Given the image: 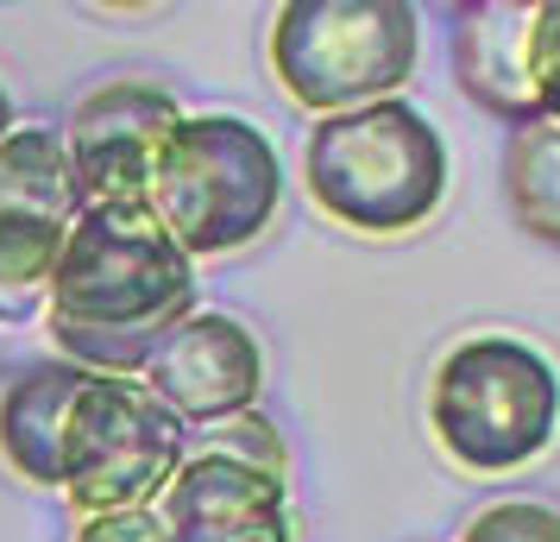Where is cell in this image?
Wrapping results in <instances>:
<instances>
[{"instance_id": "obj_1", "label": "cell", "mask_w": 560, "mask_h": 542, "mask_svg": "<svg viewBox=\"0 0 560 542\" xmlns=\"http://www.w3.org/2000/svg\"><path fill=\"white\" fill-rule=\"evenodd\" d=\"M183 315H196V258L152 208H82L45 297L57 354L82 372L139 379Z\"/></svg>"}, {"instance_id": "obj_2", "label": "cell", "mask_w": 560, "mask_h": 542, "mask_svg": "<svg viewBox=\"0 0 560 542\" xmlns=\"http://www.w3.org/2000/svg\"><path fill=\"white\" fill-rule=\"evenodd\" d=\"M308 203L353 233H409L447 196V146L422 107L372 102L308 127Z\"/></svg>"}, {"instance_id": "obj_3", "label": "cell", "mask_w": 560, "mask_h": 542, "mask_svg": "<svg viewBox=\"0 0 560 542\" xmlns=\"http://www.w3.org/2000/svg\"><path fill=\"white\" fill-rule=\"evenodd\" d=\"M283 203L278 146L240 114H183L158 146L145 208L189 258L240 253Z\"/></svg>"}, {"instance_id": "obj_4", "label": "cell", "mask_w": 560, "mask_h": 542, "mask_svg": "<svg viewBox=\"0 0 560 542\" xmlns=\"http://www.w3.org/2000/svg\"><path fill=\"white\" fill-rule=\"evenodd\" d=\"M429 429L441 454L479 480L516 473L560 436V372L516 335L459 341L429 379Z\"/></svg>"}, {"instance_id": "obj_5", "label": "cell", "mask_w": 560, "mask_h": 542, "mask_svg": "<svg viewBox=\"0 0 560 542\" xmlns=\"http://www.w3.org/2000/svg\"><path fill=\"white\" fill-rule=\"evenodd\" d=\"M416 45L404 0H290L271 13V77L322 120L390 102L416 70Z\"/></svg>"}, {"instance_id": "obj_6", "label": "cell", "mask_w": 560, "mask_h": 542, "mask_svg": "<svg viewBox=\"0 0 560 542\" xmlns=\"http://www.w3.org/2000/svg\"><path fill=\"white\" fill-rule=\"evenodd\" d=\"M183 466V423L139 379L89 372L70 404L57 486L82 517L145 511Z\"/></svg>"}, {"instance_id": "obj_7", "label": "cell", "mask_w": 560, "mask_h": 542, "mask_svg": "<svg viewBox=\"0 0 560 542\" xmlns=\"http://www.w3.org/2000/svg\"><path fill=\"white\" fill-rule=\"evenodd\" d=\"M183 107L171 89L145 77H114L89 89L70 114V164H77L82 203L95 208H145V183H152L158 146L177 132Z\"/></svg>"}, {"instance_id": "obj_8", "label": "cell", "mask_w": 560, "mask_h": 542, "mask_svg": "<svg viewBox=\"0 0 560 542\" xmlns=\"http://www.w3.org/2000/svg\"><path fill=\"white\" fill-rule=\"evenodd\" d=\"M139 385L152 391L183 429H214L228 416L258 411L265 391V347L246 322H233L221 310L183 315L171 335L158 341V354L145 360Z\"/></svg>"}, {"instance_id": "obj_9", "label": "cell", "mask_w": 560, "mask_h": 542, "mask_svg": "<svg viewBox=\"0 0 560 542\" xmlns=\"http://www.w3.org/2000/svg\"><path fill=\"white\" fill-rule=\"evenodd\" d=\"M164 530L171 542H290V492L278 473L228 454H183L177 480L164 486Z\"/></svg>"}, {"instance_id": "obj_10", "label": "cell", "mask_w": 560, "mask_h": 542, "mask_svg": "<svg viewBox=\"0 0 560 542\" xmlns=\"http://www.w3.org/2000/svg\"><path fill=\"white\" fill-rule=\"evenodd\" d=\"M529 38H535V7H516V0H479V7L454 13L459 89L510 127L541 120L529 82Z\"/></svg>"}, {"instance_id": "obj_11", "label": "cell", "mask_w": 560, "mask_h": 542, "mask_svg": "<svg viewBox=\"0 0 560 542\" xmlns=\"http://www.w3.org/2000/svg\"><path fill=\"white\" fill-rule=\"evenodd\" d=\"M82 379H89L82 366L51 360L20 372L0 391V454L32 486H57V454H63V429H70V404H77Z\"/></svg>"}, {"instance_id": "obj_12", "label": "cell", "mask_w": 560, "mask_h": 542, "mask_svg": "<svg viewBox=\"0 0 560 542\" xmlns=\"http://www.w3.org/2000/svg\"><path fill=\"white\" fill-rule=\"evenodd\" d=\"M0 208H13V215H51L63 228H77L89 203H82V183H77L63 132L13 127L0 139Z\"/></svg>"}, {"instance_id": "obj_13", "label": "cell", "mask_w": 560, "mask_h": 542, "mask_svg": "<svg viewBox=\"0 0 560 542\" xmlns=\"http://www.w3.org/2000/svg\"><path fill=\"white\" fill-rule=\"evenodd\" d=\"M70 228L51 215H13L0 208V322H26L51 297V272L63 258Z\"/></svg>"}, {"instance_id": "obj_14", "label": "cell", "mask_w": 560, "mask_h": 542, "mask_svg": "<svg viewBox=\"0 0 560 542\" xmlns=\"http://www.w3.org/2000/svg\"><path fill=\"white\" fill-rule=\"evenodd\" d=\"M504 189L516 221L560 246V120H529V127L510 132L504 152Z\"/></svg>"}, {"instance_id": "obj_15", "label": "cell", "mask_w": 560, "mask_h": 542, "mask_svg": "<svg viewBox=\"0 0 560 542\" xmlns=\"http://www.w3.org/2000/svg\"><path fill=\"white\" fill-rule=\"evenodd\" d=\"M202 454H228V461H246V466H265V473H290V454H283L278 429H271V416H228V423H214V429H202V441H196Z\"/></svg>"}, {"instance_id": "obj_16", "label": "cell", "mask_w": 560, "mask_h": 542, "mask_svg": "<svg viewBox=\"0 0 560 542\" xmlns=\"http://www.w3.org/2000/svg\"><path fill=\"white\" fill-rule=\"evenodd\" d=\"M459 542H560V511L535 505V498H504L472 517Z\"/></svg>"}, {"instance_id": "obj_17", "label": "cell", "mask_w": 560, "mask_h": 542, "mask_svg": "<svg viewBox=\"0 0 560 542\" xmlns=\"http://www.w3.org/2000/svg\"><path fill=\"white\" fill-rule=\"evenodd\" d=\"M529 82L541 120H560V0L535 7V38H529Z\"/></svg>"}, {"instance_id": "obj_18", "label": "cell", "mask_w": 560, "mask_h": 542, "mask_svg": "<svg viewBox=\"0 0 560 542\" xmlns=\"http://www.w3.org/2000/svg\"><path fill=\"white\" fill-rule=\"evenodd\" d=\"M77 542H171L164 517L145 505V511H107V517H82Z\"/></svg>"}, {"instance_id": "obj_19", "label": "cell", "mask_w": 560, "mask_h": 542, "mask_svg": "<svg viewBox=\"0 0 560 542\" xmlns=\"http://www.w3.org/2000/svg\"><path fill=\"white\" fill-rule=\"evenodd\" d=\"M13 132V102H7V82H0V139Z\"/></svg>"}]
</instances>
